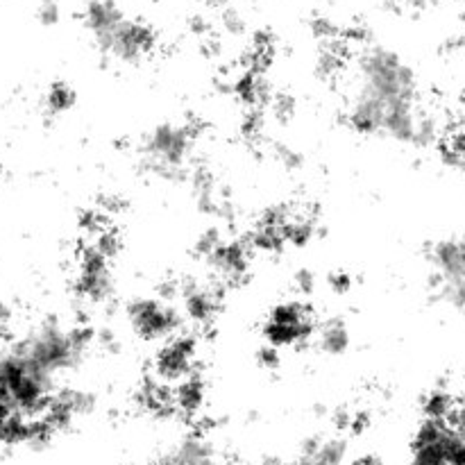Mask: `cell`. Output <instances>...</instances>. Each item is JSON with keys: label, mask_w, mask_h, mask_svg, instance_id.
Returning <instances> with one entry per match:
<instances>
[{"label": "cell", "mask_w": 465, "mask_h": 465, "mask_svg": "<svg viewBox=\"0 0 465 465\" xmlns=\"http://www.w3.org/2000/svg\"><path fill=\"white\" fill-rule=\"evenodd\" d=\"M154 48V32L145 23L123 18L121 25L114 30L109 41L104 44L103 53L114 54L118 62L134 64L143 59Z\"/></svg>", "instance_id": "cell-9"}, {"label": "cell", "mask_w": 465, "mask_h": 465, "mask_svg": "<svg viewBox=\"0 0 465 465\" xmlns=\"http://www.w3.org/2000/svg\"><path fill=\"white\" fill-rule=\"evenodd\" d=\"M213 3H216V5H223V3H227V0H213Z\"/></svg>", "instance_id": "cell-33"}, {"label": "cell", "mask_w": 465, "mask_h": 465, "mask_svg": "<svg viewBox=\"0 0 465 465\" xmlns=\"http://www.w3.org/2000/svg\"><path fill=\"white\" fill-rule=\"evenodd\" d=\"M180 298L184 313L193 322H209L218 309V289L213 286H203L198 282H186L180 286Z\"/></svg>", "instance_id": "cell-13"}, {"label": "cell", "mask_w": 465, "mask_h": 465, "mask_svg": "<svg viewBox=\"0 0 465 465\" xmlns=\"http://www.w3.org/2000/svg\"><path fill=\"white\" fill-rule=\"evenodd\" d=\"M175 395V409H180L186 416H195L200 413L204 404V384L198 375L186 377L184 381L177 384V389L173 391Z\"/></svg>", "instance_id": "cell-16"}, {"label": "cell", "mask_w": 465, "mask_h": 465, "mask_svg": "<svg viewBox=\"0 0 465 465\" xmlns=\"http://www.w3.org/2000/svg\"><path fill=\"white\" fill-rule=\"evenodd\" d=\"M272 114H275L277 121H289L291 116H293L295 112V104L293 100L289 98V95H277L275 100H272Z\"/></svg>", "instance_id": "cell-23"}, {"label": "cell", "mask_w": 465, "mask_h": 465, "mask_svg": "<svg viewBox=\"0 0 465 465\" xmlns=\"http://www.w3.org/2000/svg\"><path fill=\"white\" fill-rule=\"evenodd\" d=\"M207 262L227 286L239 284L248 275V248L243 243H221Z\"/></svg>", "instance_id": "cell-11"}, {"label": "cell", "mask_w": 465, "mask_h": 465, "mask_svg": "<svg viewBox=\"0 0 465 465\" xmlns=\"http://www.w3.org/2000/svg\"><path fill=\"white\" fill-rule=\"evenodd\" d=\"M431 289L439 293L443 302L452 304V307H465V280H443V277H431Z\"/></svg>", "instance_id": "cell-19"}, {"label": "cell", "mask_w": 465, "mask_h": 465, "mask_svg": "<svg viewBox=\"0 0 465 465\" xmlns=\"http://www.w3.org/2000/svg\"><path fill=\"white\" fill-rule=\"evenodd\" d=\"M359 73H361L359 94L377 100L386 114L400 107H413L416 75L395 53L386 48L366 50L359 62Z\"/></svg>", "instance_id": "cell-2"}, {"label": "cell", "mask_w": 465, "mask_h": 465, "mask_svg": "<svg viewBox=\"0 0 465 465\" xmlns=\"http://www.w3.org/2000/svg\"><path fill=\"white\" fill-rule=\"evenodd\" d=\"M318 345L330 357H341L348 352L350 348V331L341 321H330L321 327V336H318Z\"/></svg>", "instance_id": "cell-17"}, {"label": "cell", "mask_w": 465, "mask_h": 465, "mask_svg": "<svg viewBox=\"0 0 465 465\" xmlns=\"http://www.w3.org/2000/svg\"><path fill=\"white\" fill-rule=\"evenodd\" d=\"M350 465H380V459L372 457V454H363V457L354 459V461Z\"/></svg>", "instance_id": "cell-31"}, {"label": "cell", "mask_w": 465, "mask_h": 465, "mask_svg": "<svg viewBox=\"0 0 465 465\" xmlns=\"http://www.w3.org/2000/svg\"><path fill=\"white\" fill-rule=\"evenodd\" d=\"M430 262L434 266V275L443 280H465V234L431 245Z\"/></svg>", "instance_id": "cell-10"}, {"label": "cell", "mask_w": 465, "mask_h": 465, "mask_svg": "<svg viewBox=\"0 0 465 465\" xmlns=\"http://www.w3.org/2000/svg\"><path fill=\"white\" fill-rule=\"evenodd\" d=\"M77 291H80L82 298L94 304L107 302L114 293L109 259L100 254L94 245H89L82 252L80 271H77Z\"/></svg>", "instance_id": "cell-8"}, {"label": "cell", "mask_w": 465, "mask_h": 465, "mask_svg": "<svg viewBox=\"0 0 465 465\" xmlns=\"http://www.w3.org/2000/svg\"><path fill=\"white\" fill-rule=\"evenodd\" d=\"M39 21L44 25H54L59 21V7L54 0H44L39 7Z\"/></svg>", "instance_id": "cell-25"}, {"label": "cell", "mask_w": 465, "mask_h": 465, "mask_svg": "<svg viewBox=\"0 0 465 465\" xmlns=\"http://www.w3.org/2000/svg\"><path fill=\"white\" fill-rule=\"evenodd\" d=\"M198 136L195 123H163L143 141V154L148 166L159 175H180V166L189 157Z\"/></svg>", "instance_id": "cell-3"}, {"label": "cell", "mask_w": 465, "mask_h": 465, "mask_svg": "<svg viewBox=\"0 0 465 465\" xmlns=\"http://www.w3.org/2000/svg\"><path fill=\"white\" fill-rule=\"evenodd\" d=\"M64 402H66L68 411H71L73 418L89 416L95 409V398L91 393H82V391H66L62 393Z\"/></svg>", "instance_id": "cell-21"}, {"label": "cell", "mask_w": 465, "mask_h": 465, "mask_svg": "<svg viewBox=\"0 0 465 465\" xmlns=\"http://www.w3.org/2000/svg\"><path fill=\"white\" fill-rule=\"evenodd\" d=\"M159 465H218L213 450L200 436H189L182 440L171 454L162 459Z\"/></svg>", "instance_id": "cell-14"}, {"label": "cell", "mask_w": 465, "mask_h": 465, "mask_svg": "<svg viewBox=\"0 0 465 465\" xmlns=\"http://www.w3.org/2000/svg\"><path fill=\"white\" fill-rule=\"evenodd\" d=\"M7 322H9V309L5 307V304H0V331L7 327Z\"/></svg>", "instance_id": "cell-32"}, {"label": "cell", "mask_w": 465, "mask_h": 465, "mask_svg": "<svg viewBox=\"0 0 465 465\" xmlns=\"http://www.w3.org/2000/svg\"><path fill=\"white\" fill-rule=\"evenodd\" d=\"M295 284H298V289L302 291V293H312L313 286H316V277H313L312 271H298V275H295Z\"/></svg>", "instance_id": "cell-28"}, {"label": "cell", "mask_w": 465, "mask_h": 465, "mask_svg": "<svg viewBox=\"0 0 465 465\" xmlns=\"http://www.w3.org/2000/svg\"><path fill=\"white\" fill-rule=\"evenodd\" d=\"M280 159L284 162L286 168H298L300 162H302V159H300V154L291 153L289 148H280Z\"/></svg>", "instance_id": "cell-30"}, {"label": "cell", "mask_w": 465, "mask_h": 465, "mask_svg": "<svg viewBox=\"0 0 465 465\" xmlns=\"http://www.w3.org/2000/svg\"><path fill=\"white\" fill-rule=\"evenodd\" d=\"M439 139V125L431 116H418L416 130H413V141L416 145H431Z\"/></svg>", "instance_id": "cell-22"}, {"label": "cell", "mask_w": 465, "mask_h": 465, "mask_svg": "<svg viewBox=\"0 0 465 465\" xmlns=\"http://www.w3.org/2000/svg\"><path fill=\"white\" fill-rule=\"evenodd\" d=\"M302 457L322 465H345L348 443L343 439H309L302 448Z\"/></svg>", "instance_id": "cell-15"}, {"label": "cell", "mask_w": 465, "mask_h": 465, "mask_svg": "<svg viewBox=\"0 0 465 465\" xmlns=\"http://www.w3.org/2000/svg\"><path fill=\"white\" fill-rule=\"evenodd\" d=\"M463 27H465V14H463Z\"/></svg>", "instance_id": "cell-34"}, {"label": "cell", "mask_w": 465, "mask_h": 465, "mask_svg": "<svg viewBox=\"0 0 465 465\" xmlns=\"http://www.w3.org/2000/svg\"><path fill=\"white\" fill-rule=\"evenodd\" d=\"M73 103H75V91L64 84V82L50 86L48 95H45V107L50 109V114L66 112V109L73 107Z\"/></svg>", "instance_id": "cell-20"}, {"label": "cell", "mask_w": 465, "mask_h": 465, "mask_svg": "<svg viewBox=\"0 0 465 465\" xmlns=\"http://www.w3.org/2000/svg\"><path fill=\"white\" fill-rule=\"evenodd\" d=\"M457 430L445 420H425L418 427L411 443V463L409 465H450L448 452Z\"/></svg>", "instance_id": "cell-7"}, {"label": "cell", "mask_w": 465, "mask_h": 465, "mask_svg": "<svg viewBox=\"0 0 465 465\" xmlns=\"http://www.w3.org/2000/svg\"><path fill=\"white\" fill-rule=\"evenodd\" d=\"M454 411V400L448 391L436 389L431 393L425 395L422 400V413L427 416V420H448L450 413Z\"/></svg>", "instance_id": "cell-18"}, {"label": "cell", "mask_w": 465, "mask_h": 465, "mask_svg": "<svg viewBox=\"0 0 465 465\" xmlns=\"http://www.w3.org/2000/svg\"><path fill=\"white\" fill-rule=\"evenodd\" d=\"M218 245H221V241H218L216 232H204V234L198 239V243H195V250H198L200 257L209 259Z\"/></svg>", "instance_id": "cell-24"}, {"label": "cell", "mask_w": 465, "mask_h": 465, "mask_svg": "<svg viewBox=\"0 0 465 465\" xmlns=\"http://www.w3.org/2000/svg\"><path fill=\"white\" fill-rule=\"evenodd\" d=\"M330 284L331 289L339 291V293H345L350 289V277L345 272H336V275L330 277Z\"/></svg>", "instance_id": "cell-29"}, {"label": "cell", "mask_w": 465, "mask_h": 465, "mask_svg": "<svg viewBox=\"0 0 465 465\" xmlns=\"http://www.w3.org/2000/svg\"><path fill=\"white\" fill-rule=\"evenodd\" d=\"M127 318H130L132 331L139 336L141 341H168L171 336L177 334L182 325V316L171 302L163 300H134L127 307Z\"/></svg>", "instance_id": "cell-4"}, {"label": "cell", "mask_w": 465, "mask_h": 465, "mask_svg": "<svg viewBox=\"0 0 465 465\" xmlns=\"http://www.w3.org/2000/svg\"><path fill=\"white\" fill-rule=\"evenodd\" d=\"M313 327L316 322H313V313L307 304L282 302L268 316L263 334H266L268 345L282 348V345L304 343L312 336Z\"/></svg>", "instance_id": "cell-5"}, {"label": "cell", "mask_w": 465, "mask_h": 465, "mask_svg": "<svg viewBox=\"0 0 465 465\" xmlns=\"http://www.w3.org/2000/svg\"><path fill=\"white\" fill-rule=\"evenodd\" d=\"M195 343L193 336L175 334L162 345V350L154 357V377L159 384H173V381H184L186 377L193 375L195 368Z\"/></svg>", "instance_id": "cell-6"}, {"label": "cell", "mask_w": 465, "mask_h": 465, "mask_svg": "<svg viewBox=\"0 0 465 465\" xmlns=\"http://www.w3.org/2000/svg\"><path fill=\"white\" fill-rule=\"evenodd\" d=\"M448 157L452 159L454 163H459V166L465 168V134L454 136V139L450 141V153H448Z\"/></svg>", "instance_id": "cell-26"}, {"label": "cell", "mask_w": 465, "mask_h": 465, "mask_svg": "<svg viewBox=\"0 0 465 465\" xmlns=\"http://www.w3.org/2000/svg\"><path fill=\"white\" fill-rule=\"evenodd\" d=\"M257 359L263 368H275L277 363H280V354H277V348H272V345H263V348L259 350Z\"/></svg>", "instance_id": "cell-27"}, {"label": "cell", "mask_w": 465, "mask_h": 465, "mask_svg": "<svg viewBox=\"0 0 465 465\" xmlns=\"http://www.w3.org/2000/svg\"><path fill=\"white\" fill-rule=\"evenodd\" d=\"M123 18L125 16H123L121 7L114 0H91L84 7V25L89 27L100 50L104 48L114 30L121 25Z\"/></svg>", "instance_id": "cell-12"}, {"label": "cell", "mask_w": 465, "mask_h": 465, "mask_svg": "<svg viewBox=\"0 0 465 465\" xmlns=\"http://www.w3.org/2000/svg\"><path fill=\"white\" fill-rule=\"evenodd\" d=\"M91 339L94 336L84 327L64 330L59 322L48 321L36 327L23 341H18L14 345V352L44 375L54 377L57 372L75 368L84 359Z\"/></svg>", "instance_id": "cell-1"}]
</instances>
